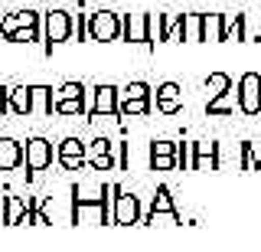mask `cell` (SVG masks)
I'll use <instances>...</instances> for the list:
<instances>
[{
    "label": "cell",
    "instance_id": "6da1fadb",
    "mask_svg": "<svg viewBox=\"0 0 261 252\" xmlns=\"http://www.w3.org/2000/svg\"><path fill=\"white\" fill-rule=\"evenodd\" d=\"M72 223H111V184H105L92 200L72 187Z\"/></svg>",
    "mask_w": 261,
    "mask_h": 252
},
{
    "label": "cell",
    "instance_id": "7a4b0ae2",
    "mask_svg": "<svg viewBox=\"0 0 261 252\" xmlns=\"http://www.w3.org/2000/svg\"><path fill=\"white\" fill-rule=\"evenodd\" d=\"M144 219L141 197H134L130 190H121L118 184H111V226H134Z\"/></svg>",
    "mask_w": 261,
    "mask_h": 252
},
{
    "label": "cell",
    "instance_id": "3957f363",
    "mask_svg": "<svg viewBox=\"0 0 261 252\" xmlns=\"http://www.w3.org/2000/svg\"><path fill=\"white\" fill-rule=\"evenodd\" d=\"M72 27L75 17L69 10H46L43 13V39H46V53H53V46L72 39Z\"/></svg>",
    "mask_w": 261,
    "mask_h": 252
},
{
    "label": "cell",
    "instance_id": "277c9868",
    "mask_svg": "<svg viewBox=\"0 0 261 252\" xmlns=\"http://www.w3.org/2000/svg\"><path fill=\"white\" fill-rule=\"evenodd\" d=\"M88 36L95 43H114L121 39V13L114 10H95L88 17Z\"/></svg>",
    "mask_w": 261,
    "mask_h": 252
},
{
    "label": "cell",
    "instance_id": "5b68a950",
    "mask_svg": "<svg viewBox=\"0 0 261 252\" xmlns=\"http://www.w3.org/2000/svg\"><path fill=\"white\" fill-rule=\"evenodd\" d=\"M118 99H121V88L118 85H95L92 88V105H88V121L95 118H114L118 115Z\"/></svg>",
    "mask_w": 261,
    "mask_h": 252
},
{
    "label": "cell",
    "instance_id": "8992f818",
    "mask_svg": "<svg viewBox=\"0 0 261 252\" xmlns=\"http://www.w3.org/2000/svg\"><path fill=\"white\" fill-rule=\"evenodd\" d=\"M27 157H23V164H27V174H39V170H46L49 164H53V141H46V138H30L27 141Z\"/></svg>",
    "mask_w": 261,
    "mask_h": 252
},
{
    "label": "cell",
    "instance_id": "52a82bcc",
    "mask_svg": "<svg viewBox=\"0 0 261 252\" xmlns=\"http://www.w3.org/2000/svg\"><path fill=\"white\" fill-rule=\"evenodd\" d=\"M239 108L245 115H258L261 111V76L258 72H245L239 79Z\"/></svg>",
    "mask_w": 261,
    "mask_h": 252
},
{
    "label": "cell",
    "instance_id": "ba28073f",
    "mask_svg": "<svg viewBox=\"0 0 261 252\" xmlns=\"http://www.w3.org/2000/svg\"><path fill=\"white\" fill-rule=\"evenodd\" d=\"M56 157L65 170H82L88 164V144H82L79 138H62L56 148Z\"/></svg>",
    "mask_w": 261,
    "mask_h": 252
},
{
    "label": "cell",
    "instance_id": "9c48e42d",
    "mask_svg": "<svg viewBox=\"0 0 261 252\" xmlns=\"http://www.w3.org/2000/svg\"><path fill=\"white\" fill-rule=\"evenodd\" d=\"M193 157H190V167L193 170H219V144L216 141H196L190 144Z\"/></svg>",
    "mask_w": 261,
    "mask_h": 252
},
{
    "label": "cell",
    "instance_id": "30bf717a",
    "mask_svg": "<svg viewBox=\"0 0 261 252\" xmlns=\"http://www.w3.org/2000/svg\"><path fill=\"white\" fill-rule=\"evenodd\" d=\"M157 216L179 219V210L173 207V197H170V187H167V184H160V187H157V193H153V200H150V210L144 213L141 223H153Z\"/></svg>",
    "mask_w": 261,
    "mask_h": 252
},
{
    "label": "cell",
    "instance_id": "8fae6325",
    "mask_svg": "<svg viewBox=\"0 0 261 252\" xmlns=\"http://www.w3.org/2000/svg\"><path fill=\"white\" fill-rule=\"evenodd\" d=\"M157 111H163V115H179L183 111V88L176 82L157 85Z\"/></svg>",
    "mask_w": 261,
    "mask_h": 252
},
{
    "label": "cell",
    "instance_id": "7c38bea8",
    "mask_svg": "<svg viewBox=\"0 0 261 252\" xmlns=\"http://www.w3.org/2000/svg\"><path fill=\"white\" fill-rule=\"evenodd\" d=\"M150 167H153V170H170V167H176V141H167V138L150 141Z\"/></svg>",
    "mask_w": 261,
    "mask_h": 252
},
{
    "label": "cell",
    "instance_id": "4fadbf2b",
    "mask_svg": "<svg viewBox=\"0 0 261 252\" xmlns=\"http://www.w3.org/2000/svg\"><path fill=\"white\" fill-rule=\"evenodd\" d=\"M121 39L147 46V13H121Z\"/></svg>",
    "mask_w": 261,
    "mask_h": 252
},
{
    "label": "cell",
    "instance_id": "5bb4252c",
    "mask_svg": "<svg viewBox=\"0 0 261 252\" xmlns=\"http://www.w3.org/2000/svg\"><path fill=\"white\" fill-rule=\"evenodd\" d=\"M43 23V13L36 10H16V13H4L0 17V33H4V39L13 33V30H23V27H39Z\"/></svg>",
    "mask_w": 261,
    "mask_h": 252
},
{
    "label": "cell",
    "instance_id": "9a60e30c",
    "mask_svg": "<svg viewBox=\"0 0 261 252\" xmlns=\"http://www.w3.org/2000/svg\"><path fill=\"white\" fill-rule=\"evenodd\" d=\"M88 164L95 170H111L114 167V144L108 138H95V141L88 144Z\"/></svg>",
    "mask_w": 261,
    "mask_h": 252
},
{
    "label": "cell",
    "instance_id": "2e32d148",
    "mask_svg": "<svg viewBox=\"0 0 261 252\" xmlns=\"http://www.w3.org/2000/svg\"><path fill=\"white\" fill-rule=\"evenodd\" d=\"M235 105H239V85H228L225 92H219L216 99H209L206 115H212V118H225V115H232V111H235Z\"/></svg>",
    "mask_w": 261,
    "mask_h": 252
},
{
    "label": "cell",
    "instance_id": "e0dca14e",
    "mask_svg": "<svg viewBox=\"0 0 261 252\" xmlns=\"http://www.w3.org/2000/svg\"><path fill=\"white\" fill-rule=\"evenodd\" d=\"M23 157H27V151H23L20 141H13V138H0V170H16L23 164Z\"/></svg>",
    "mask_w": 261,
    "mask_h": 252
},
{
    "label": "cell",
    "instance_id": "ac0fdd59",
    "mask_svg": "<svg viewBox=\"0 0 261 252\" xmlns=\"http://www.w3.org/2000/svg\"><path fill=\"white\" fill-rule=\"evenodd\" d=\"M225 13H202V43H225Z\"/></svg>",
    "mask_w": 261,
    "mask_h": 252
},
{
    "label": "cell",
    "instance_id": "d6986e66",
    "mask_svg": "<svg viewBox=\"0 0 261 252\" xmlns=\"http://www.w3.org/2000/svg\"><path fill=\"white\" fill-rule=\"evenodd\" d=\"M163 43H186V13H163Z\"/></svg>",
    "mask_w": 261,
    "mask_h": 252
},
{
    "label": "cell",
    "instance_id": "ffe728a7",
    "mask_svg": "<svg viewBox=\"0 0 261 252\" xmlns=\"http://www.w3.org/2000/svg\"><path fill=\"white\" fill-rule=\"evenodd\" d=\"M30 115H53V88L30 85Z\"/></svg>",
    "mask_w": 261,
    "mask_h": 252
},
{
    "label": "cell",
    "instance_id": "44dd1931",
    "mask_svg": "<svg viewBox=\"0 0 261 252\" xmlns=\"http://www.w3.org/2000/svg\"><path fill=\"white\" fill-rule=\"evenodd\" d=\"M7 111H13V115H30V85H10Z\"/></svg>",
    "mask_w": 261,
    "mask_h": 252
},
{
    "label": "cell",
    "instance_id": "7402d4cb",
    "mask_svg": "<svg viewBox=\"0 0 261 252\" xmlns=\"http://www.w3.org/2000/svg\"><path fill=\"white\" fill-rule=\"evenodd\" d=\"M150 99H127V95H121L118 99V115L121 118H130V115H147L150 111Z\"/></svg>",
    "mask_w": 261,
    "mask_h": 252
},
{
    "label": "cell",
    "instance_id": "603a6c76",
    "mask_svg": "<svg viewBox=\"0 0 261 252\" xmlns=\"http://www.w3.org/2000/svg\"><path fill=\"white\" fill-rule=\"evenodd\" d=\"M30 203H33V200L10 197V193H7V226H20L23 216H27V210H30Z\"/></svg>",
    "mask_w": 261,
    "mask_h": 252
},
{
    "label": "cell",
    "instance_id": "cb8c5ba5",
    "mask_svg": "<svg viewBox=\"0 0 261 252\" xmlns=\"http://www.w3.org/2000/svg\"><path fill=\"white\" fill-rule=\"evenodd\" d=\"M163 43V13H147V50H157Z\"/></svg>",
    "mask_w": 261,
    "mask_h": 252
},
{
    "label": "cell",
    "instance_id": "d4e9b609",
    "mask_svg": "<svg viewBox=\"0 0 261 252\" xmlns=\"http://www.w3.org/2000/svg\"><path fill=\"white\" fill-rule=\"evenodd\" d=\"M65 99H85V85L75 82V79H69V82H62L59 88H53V105L65 102Z\"/></svg>",
    "mask_w": 261,
    "mask_h": 252
},
{
    "label": "cell",
    "instance_id": "484cf974",
    "mask_svg": "<svg viewBox=\"0 0 261 252\" xmlns=\"http://www.w3.org/2000/svg\"><path fill=\"white\" fill-rule=\"evenodd\" d=\"M53 111L56 115H88V105L85 99H65V102H56Z\"/></svg>",
    "mask_w": 261,
    "mask_h": 252
},
{
    "label": "cell",
    "instance_id": "4316f807",
    "mask_svg": "<svg viewBox=\"0 0 261 252\" xmlns=\"http://www.w3.org/2000/svg\"><path fill=\"white\" fill-rule=\"evenodd\" d=\"M232 85V76L228 72H212V76L206 79V92H209V99H216L219 92H225V88Z\"/></svg>",
    "mask_w": 261,
    "mask_h": 252
},
{
    "label": "cell",
    "instance_id": "83f0119b",
    "mask_svg": "<svg viewBox=\"0 0 261 252\" xmlns=\"http://www.w3.org/2000/svg\"><path fill=\"white\" fill-rule=\"evenodd\" d=\"M186 43H202V13H186Z\"/></svg>",
    "mask_w": 261,
    "mask_h": 252
},
{
    "label": "cell",
    "instance_id": "f1b7e54d",
    "mask_svg": "<svg viewBox=\"0 0 261 252\" xmlns=\"http://www.w3.org/2000/svg\"><path fill=\"white\" fill-rule=\"evenodd\" d=\"M39 39V27H23V30H13L7 36V43H36Z\"/></svg>",
    "mask_w": 261,
    "mask_h": 252
},
{
    "label": "cell",
    "instance_id": "f546056e",
    "mask_svg": "<svg viewBox=\"0 0 261 252\" xmlns=\"http://www.w3.org/2000/svg\"><path fill=\"white\" fill-rule=\"evenodd\" d=\"M245 39V17L242 13H235V17H228V23H225V39Z\"/></svg>",
    "mask_w": 261,
    "mask_h": 252
},
{
    "label": "cell",
    "instance_id": "4dcf8cb0",
    "mask_svg": "<svg viewBox=\"0 0 261 252\" xmlns=\"http://www.w3.org/2000/svg\"><path fill=\"white\" fill-rule=\"evenodd\" d=\"M121 95H127V99H150V85L147 82H127L124 88H121Z\"/></svg>",
    "mask_w": 261,
    "mask_h": 252
},
{
    "label": "cell",
    "instance_id": "1f68e13d",
    "mask_svg": "<svg viewBox=\"0 0 261 252\" xmlns=\"http://www.w3.org/2000/svg\"><path fill=\"white\" fill-rule=\"evenodd\" d=\"M0 17H4V13H0ZM0 39H4V33H0Z\"/></svg>",
    "mask_w": 261,
    "mask_h": 252
},
{
    "label": "cell",
    "instance_id": "d6a6232c",
    "mask_svg": "<svg viewBox=\"0 0 261 252\" xmlns=\"http://www.w3.org/2000/svg\"><path fill=\"white\" fill-rule=\"evenodd\" d=\"M0 102H4V95H0Z\"/></svg>",
    "mask_w": 261,
    "mask_h": 252
}]
</instances>
